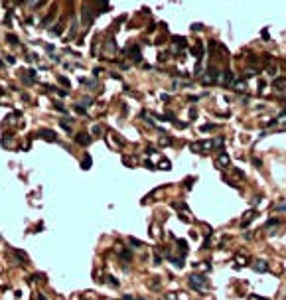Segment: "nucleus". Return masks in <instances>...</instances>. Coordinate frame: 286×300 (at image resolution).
<instances>
[{
	"label": "nucleus",
	"mask_w": 286,
	"mask_h": 300,
	"mask_svg": "<svg viewBox=\"0 0 286 300\" xmlns=\"http://www.w3.org/2000/svg\"><path fill=\"white\" fill-rule=\"evenodd\" d=\"M278 223V219H268L267 221V227H270V225H276Z\"/></svg>",
	"instance_id": "obj_9"
},
{
	"label": "nucleus",
	"mask_w": 286,
	"mask_h": 300,
	"mask_svg": "<svg viewBox=\"0 0 286 300\" xmlns=\"http://www.w3.org/2000/svg\"><path fill=\"white\" fill-rule=\"evenodd\" d=\"M128 243H130V245H134V247H142V243L138 241V239H134V237H130V239H128Z\"/></svg>",
	"instance_id": "obj_8"
},
{
	"label": "nucleus",
	"mask_w": 286,
	"mask_h": 300,
	"mask_svg": "<svg viewBox=\"0 0 286 300\" xmlns=\"http://www.w3.org/2000/svg\"><path fill=\"white\" fill-rule=\"evenodd\" d=\"M172 265H174V267H178V269H182L183 267V261H182V259H172Z\"/></svg>",
	"instance_id": "obj_7"
},
{
	"label": "nucleus",
	"mask_w": 286,
	"mask_h": 300,
	"mask_svg": "<svg viewBox=\"0 0 286 300\" xmlns=\"http://www.w3.org/2000/svg\"><path fill=\"white\" fill-rule=\"evenodd\" d=\"M40 134H42L46 140H52V142H55V140H57V136H55L53 130H40Z\"/></svg>",
	"instance_id": "obj_4"
},
{
	"label": "nucleus",
	"mask_w": 286,
	"mask_h": 300,
	"mask_svg": "<svg viewBox=\"0 0 286 300\" xmlns=\"http://www.w3.org/2000/svg\"><path fill=\"white\" fill-rule=\"evenodd\" d=\"M189 284H192V288H203V286L207 284V278L205 276H201V275H192L189 276Z\"/></svg>",
	"instance_id": "obj_1"
},
{
	"label": "nucleus",
	"mask_w": 286,
	"mask_h": 300,
	"mask_svg": "<svg viewBox=\"0 0 286 300\" xmlns=\"http://www.w3.org/2000/svg\"><path fill=\"white\" fill-rule=\"evenodd\" d=\"M217 162H219V164H223V166H227V164H229V156H227V154H221Z\"/></svg>",
	"instance_id": "obj_6"
},
{
	"label": "nucleus",
	"mask_w": 286,
	"mask_h": 300,
	"mask_svg": "<svg viewBox=\"0 0 286 300\" xmlns=\"http://www.w3.org/2000/svg\"><path fill=\"white\" fill-rule=\"evenodd\" d=\"M278 211H286V203H280V205H278Z\"/></svg>",
	"instance_id": "obj_10"
},
{
	"label": "nucleus",
	"mask_w": 286,
	"mask_h": 300,
	"mask_svg": "<svg viewBox=\"0 0 286 300\" xmlns=\"http://www.w3.org/2000/svg\"><path fill=\"white\" fill-rule=\"evenodd\" d=\"M91 164H93V158H91L89 154H85V156H83V160H81V168H83V170H89V168H91Z\"/></svg>",
	"instance_id": "obj_5"
},
{
	"label": "nucleus",
	"mask_w": 286,
	"mask_h": 300,
	"mask_svg": "<svg viewBox=\"0 0 286 300\" xmlns=\"http://www.w3.org/2000/svg\"><path fill=\"white\" fill-rule=\"evenodd\" d=\"M122 300H134V298H132L130 294H124V296H122Z\"/></svg>",
	"instance_id": "obj_11"
},
{
	"label": "nucleus",
	"mask_w": 286,
	"mask_h": 300,
	"mask_svg": "<svg viewBox=\"0 0 286 300\" xmlns=\"http://www.w3.org/2000/svg\"><path fill=\"white\" fill-rule=\"evenodd\" d=\"M38 300H47V298H46V296H42V294H40V296H38Z\"/></svg>",
	"instance_id": "obj_13"
},
{
	"label": "nucleus",
	"mask_w": 286,
	"mask_h": 300,
	"mask_svg": "<svg viewBox=\"0 0 286 300\" xmlns=\"http://www.w3.org/2000/svg\"><path fill=\"white\" fill-rule=\"evenodd\" d=\"M166 300H176V298H174L172 294H168V296H166Z\"/></svg>",
	"instance_id": "obj_12"
},
{
	"label": "nucleus",
	"mask_w": 286,
	"mask_h": 300,
	"mask_svg": "<svg viewBox=\"0 0 286 300\" xmlns=\"http://www.w3.org/2000/svg\"><path fill=\"white\" fill-rule=\"evenodd\" d=\"M136 300H144V298H136Z\"/></svg>",
	"instance_id": "obj_14"
},
{
	"label": "nucleus",
	"mask_w": 286,
	"mask_h": 300,
	"mask_svg": "<svg viewBox=\"0 0 286 300\" xmlns=\"http://www.w3.org/2000/svg\"><path fill=\"white\" fill-rule=\"evenodd\" d=\"M77 144H83V146H87V144H91V140H93V138L89 136V134H77Z\"/></svg>",
	"instance_id": "obj_3"
},
{
	"label": "nucleus",
	"mask_w": 286,
	"mask_h": 300,
	"mask_svg": "<svg viewBox=\"0 0 286 300\" xmlns=\"http://www.w3.org/2000/svg\"><path fill=\"white\" fill-rule=\"evenodd\" d=\"M268 269H270V267H268L267 261H257V263H255V271H257V272H267Z\"/></svg>",
	"instance_id": "obj_2"
}]
</instances>
